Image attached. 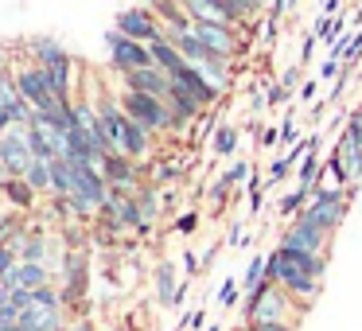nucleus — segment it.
Here are the masks:
<instances>
[{
  "instance_id": "f257e3e1",
  "label": "nucleus",
  "mask_w": 362,
  "mask_h": 331,
  "mask_svg": "<svg viewBox=\"0 0 362 331\" xmlns=\"http://www.w3.org/2000/svg\"><path fill=\"white\" fill-rule=\"evenodd\" d=\"M354 191H358V187H335V183H320L300 214H308L312 222H320V226L331 230V234H339V226H343V219H346V207H351Z\"/></svg>"
},
{
  "instance_id": "f03ea898",
  "label": "nucleus",
  "mask_w": 362,
  "mask_h": 331,
  "mask_svg": "<svg viewBox=\"0 0 362 331\" xmlns=\"http://www.w3.org/2000/svg\"><path fill=\"white\" fill-rule=\"evenodd\" d=\"M117 102H121V110H125L133 121H141L148 133H175V117H172V110H168L164 98L141 94V90H125V86H121Z\"/></svg>"
},
{
  "instance_id": "7ed1b4c3",
  "label": "nucleus",
  "mask_w": 362,
  "mask_h": 331,
  "mask_svg": "<svg viewBox=\"0 0 362 331\" xmlns=\"http://www.w3.org/2000/svg\"><path fill=\"white\" fill-rule=\"evenodd\" d=\"M312 312V304H304V300H296L288 289H281V284H273V289L265 292V296L257 300V308H253V320L257 323H296ZM250 320V323H253Z\"/></svg>"
},
{
  "instance_id": "20e7f679",
  "label": "nucleus",
  "mask_w": 362,
  "mask_h": 331,
  "mask_svg": "<svg viewBox=\"0 0 362 331\" xmlns=\"http://www.w3.org/2000/svg\"><path fill=\"white\" fill-rule=\"evenodd\" d=\"M105 47H110V66H113L117 74L141 71V66H156V63H152L148 43L129 40V35H121L117 28H110V32H105Z\"/></svg>"
},
{
  "instance_id": "39448f33",
  "label": "nucleus",
  "mask_w": 362,
  "mask_h": 331,
  "mask_svg": "<svg viewBox=\"0 0 362 331\" xmlns=\"http://www.w3.org/2000/svg\"><path fill=\"white\" fill-rule=\"evenodd\" d=\"M12 79H16V90L24 94V102L32 105L35 113H47V110H55V105H63L55 94H51V86H47V74H43V66H35V63L12 66Z\"/></svg>"
},
{
  "instance_id": "423d86ee",
  "label": "nucleus",
  "mask_w": 362,
  "mask_h": 331,
  "mask_svg": "<svg viewBox=\"0 0 362 331\" xmlns=\"http://www.w3.org/2000/svg\"><path fill=\"white\" fill-rule=\"evenodd\" d=\"M86 292H90V261L86 250H66L63 253V300L66 308H86Z\"/></svg>"
},
{
  "instance_id": "0eeeda50",
  "label": "nucleus",
  "mask_w": 362,
  "mask_h": 331,
  "mask_svg": "<svg viewBox=\"0 0 362 331\" xmlns=\"http://www.w3.org/2000/svg\"><path fill=\"white\" fill-rule=\"evenodd\" d=\"M331 242H335V234H331L327 226H320V222H312L308 214L288 219V230L281 234V245H292V250H312V253H331Z\"/></svg>"
},
{
  "instance_id": "6e6552de",
  "label": "nucleus",
  "mask_w": 362,
  "mask_h": 331,
  "mask_svg": "<svg viewBox=\"0 0 362 331\" xmlns=\"http://www.w3.org/2000/svg\"><path fill=\"white\" fill-rule=\"evenodd\" d=\"M113 28H117L121 35H129V40H141V43H152L164 35V24L156 20V12L144 4V8H121L117 20H113Z\"/></svg>"
},
{
  "instance_id": "1a4fd4ad",
  "label": "nucleus",
  "mask_w": 362,
  "mask_h": 331,
  "mask_svg": "<svg viewBox=\"0 0 362 331\" xmlns=\"http://www.w3.org/2000/svg\"><path fill=\"white\" fill-rule=\"evenodd\" d=\"M335 152L346 168V187H362V129L346 117V125L339 129V141H335Z\"/></svg>"
},
{
  "instance_id": "9d476101",
  "label": "nucleus",
  "mask_w": 362,
  "mask_h": 331,
  "mask_svg": "<svg viewBox=\"0 0 362 331\" xmlns=\"http://www.w3.org/2000/svg\"><path fill=\"white\" fill-rule=\"evenodd\" d=\"M281 250V245H276ZM276 284L281 289H288L296 300H304V304H315L320 300V292H323V281L320 277H312V273H304L300 265H292L288 257H284V250H281V273H276Z\"/></svg>"
},
{
  "instance_id": "9b49d317",
  "label": "nucleus",
  "mask_w": 362,
  "mask_h": 331,
  "mask_svg": "<svg viewBox=\"0 0 362 331\" xmlns=\"http://www.w3.org/2000/svg\"><path fill=\"white\" fill-rule=\"evenodd\" d=\"M0 160H4L8 175H28V168H32L35 152H32V144H28L24 129H16V125H12L8 133L0 137Z\"/></svg>"
},
{
  "instance_id": "f8f14e48",
  "label": "nucleus",
  "mask_w": 362,
  "mask_h": 331,
  "mask_svg": "<svg viewBox=\"0 0 362 331\" xmlns=\"http://www.w3.org/2000/svg\"><path fill=\"white\" fill-rule=\"evenodd\" d=\"M168 110H172V117H175V133H183L187 125H195L199 117L206 113V105L199 102L195 94H187V90L180 86V82H172V90H168Z\"/></svg>"
},
{
  "instance_id": "ddd939ff",
  "label": "nucleus",
  "mask_w": 362,
  "mask_h": 331,
  "mask_svg": "<svg viewBox=\"0 0 362 331\" xmlns=\"http://www.w3.org/2000/svg\"><path fill=\"white\" fill-rule=\"evenodd\" d=\"M98 168H102L105 183H125V187H141V183H144V175H141V160L125 156V152H105Z\"/></svg>"
},
{
  "instance_id": "4468645a",
  "label": "nucleus",
  "mask_w": 362,
  "mask_h": 331,
  "mask_svg": "<svg viewBox=\"0 0 362 331\" xmlns=\"http://www.w3.org/2000/svg\"><path fill=\"white\" fill-rule=\"evenodd\" d=\"M121 86H125V90H141V94L168 98V90H172V74L160 71V66H141V71L121 74Z\"/></svg>"
},
{
  "instance_id": "2eb2a0df",
  "label": "nucleus",
  "mask_w": 362,
  "mask_h": 331,
  "mask_svg": "<svg viewBox=\"0 0 362 331\" xmlns=\"http://www.w3.org/2000/svg\"><path fill=\"white\" fill-rule=\"evenodd\" d=\"M172 82H180L183 90H187V94H195L199 102L206 105V110H214V105L222 102V90H214L211 82H206V74L199 71L195 63H187V66H180V71L172 74Z\"/></svg>"
},
{
  "instance_id": "dca6fc26",
  "label": "nucleus",
  "mask_w": 362,
  "mask_h": 331,
  "mask_svg": "<svg viewBox=\"0 0 362 331\" xmlns=\"http://www.w3.org/2000/svg\"><path fill=\"white\" fill-rule=\"evenodd\" d=\"M148 8L156 12V20L164 24V32H191L195 20H191L187 4L183 0H148Z\"/></svg>"
},
{
  "instance_id": "f3484780",
  "label": "nucleus",
  "mask_w": 362,
  "mask_h": 331,
  "mask_svg": "<svg viewBox=\"0 0 362 331\" xmlns=\"http://www.w3.org/2000/svg\"><path fill=\"white\" fill-rule=\"evenodd\" d=\"M8 289H40V284H51V265L43 261H20L8 277H4Z\"/></svg>"
},
{
  "instance_id": "a211bd4d",
  "label": "nucleus",
  "mask_w": 362,
  "mask_h": 331,
  "mask_svg": "<svg viewBox=\"0 0 362 331\" xmlns=\"http://www.w3.org/2000/svg\"><path fill=\"white\" fill-rule=\"evenodd\" d=\"M152 289H156V304L175 308V296H180V277H175V265L168 257L152 269Z\"/></svg>"
},
{
  "instance_id": "6ab92c4d",
  "label": "nucleus",
  "mask_w": 362,
  "mask_h": 331,
  "mask_svg": "<svg viewBox=\"0 0 362 331\" xmlns=\"http://www.w3.org/2000/svg\"><path fill=\"white\" fill-rule=\"evenodd\" d=\"M191 12V20H211V24H230V28H242V20L222 4V0H183Z\"/></svg>"
},
{
  "instance_id": "aec40b11",
  "label": "nucleus",
  "mask_w": 362,
  "mask_h": 331,
  "mask_svg": "<svg viewBox=\"0 0 362 331\" xmlns=\"http://www.w3.org/2000/svg\"><path fill=\"white\" fill-rule=\"evenodd\" d=\"M43 74H47V86H51V94H55L59 102H74V59H63V63H55V66H43Z\"/></svg>"
},
{
  "instance_id": "412c9836",
  "label": "nucleus",
  "mask_w": 362,
  "mask_h": 331,
  "mask_svg": "<svg viewBox=\"0 0 362 331\" xmlns=\"http://www.w3.org/2000/svg\"><path fill=\"white\" fill-rule=\"evenodd\" d=\"M28 55H32L35 66H55L63 59H71V51L59 40H51V35H35V40H28Z\"/></svg>"
},
{
  "instance_id": "4be33fe9",
  "label": "nucleus",
  "mask_w": 362,
  "mask_h": 331,
  "mask_svg": "<svg viewBox=\"0 0 362 331\" xmlns=\"http://www.w3.org/2000/svg\"><path fill=\"white\" fill-rule=\"evenodd\" d=\"M0 191H4V199H8V207H16V211H32L35 207V187L24 180V175H8V180L0 183Z\"/></svg>"
},
{
  "instance_id": "5701e85b",
  "label": "nucleus",
  "mask_w": 362,
  "mask_h": 331,
  "mask_svg": "<svg viewBox=\"0 0 362 331\" xmlns=\"http://www.w3.org/2000/svg\"><path fill=\"white\" fill-rule=\"evenodd\" d=\"M281 245V242H276ZM284 250V257L292 261V265H300L304 273H312V277H327V265H331V253H312V250H292V245H281Z\"/></svg>"
},
{
  "instance_id": "b1692460",
  "label": "nucleus",
  "mask_w": 362,
  "mask_h": 331,
  "mask_svg": "<svg viewBox=\"0 0 362 331\" xmlns=\"http://www.w3.org/2000/svg\"><path fill=\"white\" fill-rule=\"evenodd\" d=\"M148 51H152V63L160 66V71H168V74H175L180 66H187V59L180 55V47H175L168 35H160V40H152L148 43Z\"/></svg>"
},
{
  "instance_id": "393cba45",
  "label": "nucleus",
  "mask_w": 362,
  "mask_h": 331,
  "mask_svg": "<svg viewBox=\"0 0 362 331\" xmlns=\"http://www.w3.org/2000/svg\"><path fill=\"white\" fill-rule=\"evenodd\" d=\"M71 191H74L71 160L55 156V160H51V199H71Z\"/></svg>"
},
{
  "instance_id": "a878e982",
  "label": "nucleus",
  "mask_w": 362,
  "mask_h": 331,
  "mask_svg": "<svg viewBox=\"0 0 362 331\" xmlns=\"http://www.w3.org/2000/svg\"><path fill=\"white\" fill-rule=\"evenodd\" d=\"M24 137H28V144H32L35 160H55V144H51V133L43 129L40 117H32V125L24 129Z\"/></svg>"
},
{
  "instance_id": "bb28decb",
  "label": "nucleus",
  "mask_w": 362,
  "mask_h": 331,
  "mask_svg": "<svg viewBox=\"0 0 362 331\" xmlns=\"http://www.w3.org/2000/svg\"><path fill=\"white\" fill-rule=\"evenodd\" d=\"M312 32L320 35V43H327V47H335V43L346 35V16H343V12H339V16H315Z\"/></svg>"
},
{
  "instance_id": "cd10ccee",
  "label": "nucleus",
  "mask_w": 362,
  "mask_h": 331,
  "mask_svg": "<svg viewBox=\"0 0 362 331\" xmlns=\"http://www.w3.org/2000/svg\"><path fill=\"white\" fill-rule=\"evenodd\" d=\"M136 207H141V214H144L148 222L160 219V211H164V199H160V187H156V183H141V187H136Z\"/></svg>"
},
{
  "instance_id": "c85d7f7f",
  "label": "nucleus",
  "mask_w": 362,
  "mask_h": 331,
  "mask_svg": "<svg viewBox=\"0 0 362 331\" xmlns=\"http://www.w3.org/2000/svg\"><path fill=\"white\" fill-rule=\"evenodd\" d=\"M211 152H214V160L234 156V152H238V129L218 121V129H214V137H211Z\"/></svg>"
},
{
  "instance_id": "c756f323",
  "label": "nucleus",
  "mask_w": 362,
  "mask_h": 331,
  "mask_svg": "<svg viewBox=\"0 0 362 331\" xmlns=\"http://www.w3.org/2000/svg\"><path fill=\"white\" fill-rule=\"evenodd\" d=\"M183 172H187V168L180 164V160H156V168H152V183H156V187H175V183L183 180Z\"/></svg>"
},
{
  "instance_id": "7c9ffc66",
  "label": "nucleus",
  "mask_w": 362,
  "mask_h": 331,
  "mask_svg": "<svg viewBox=\"0 0 362 331\" xmlns=\"http://www.w3.org/2000/svg\"><path fill=\"white\" fill-rule=\"evenodd\" d=\"M24 180L35 187V195H51V160H32Z\"/></svg>"
},
{
  "instance_id": "2f4dec72",
  "label": "nucleus",
  "mask_w": 362,
  "mask_h": 331,
  "mask_svg": "<svg viewBox=\"0 0 362 331\" xmlns=\"http://www.w3.org/2000/svg\"><path fill=\"white\" fill-rule=\"evenodd\" d=\"M230 191H238V187H234V183L226 180V172H222L218 180L211 183V191H206V199H211L214 214H222V207H230V199H234V195H230Z\"/></svg>"
},
{
  "instance_id": "473e14b6",
  "label": "nucleus",
  "mask_w": 362,
  "mask_h": 331,
  "mask_svg": "<svg viewBox=\"0 0 362 331\" xmlns=\"http://www.w3.org/2000/svg\"><path fill=\"white\" fill-rule=\"evenodd\" d=\"M308 199H312V191H288V195H281V203H276V211L284 214V219H296L300 211L308 207Z\"/></svg>"
},
{
  "instance_id": "72a5a7b5",
  "label": "nucleus",
  "mask_w": 362,
  "mask_h": 331,
  "mask_svg": "<svg viewBox=\"0 0 362 331\" xmlns=\"http://www.w3.org/2000/svg\"><path fill=\"white\" fill-rule=\"evenodd\" d=\"M238 300H242V281H238V277H226V281L218 284V292H214V304H218V308H234Z\"/></svg>"
},
{
  "instance_id": "f704fd0d",
  "label": "nucleus",
  "mask_w": 362,
  "mask_h": 331,
  "mask_svg": "<svg viewBox=\"0 0 362 331\" xmlns=\"http://www.w3.org/2000/svg\"><path fill=\"white\" fill-rule=\"evenodd\" d=\"M180 269H183V281H195V277L203 273V257H199L195 250H183L180 253Z\"/></svg>"
},
{
  "instance_id": "c9c22d12",
  "label": "nucleus",
  "mask_w": 362,
  "mask_h": 331,
  "mask_svg": "<svg viewBox=\"0 0 362 331\" xmlns=\"http://www.w3.org/2000/svg\"><path fill=\"white\" fill-rule=\"evenodd\" d=\"M250 175H253V160H234V164L226 168V180L234 183V187H242Z\"/></svg>"
},
{
  "instance_id": "e433bc0d",
  "label": "nucleus",
  "mask_w": 362,
  "mask_h": 331,
  "mask_svg": "<svg viewBox=\"0 0 362 331\" xmlns=\"http://www.w3.org/2000/svg\"><path fill=\"white\" fill-rule=\"evenodd\" d=\"M296 141H300V129H296V113L288 110V117L281 121V144H284V152H288V149H292V144H296Z\"/></svg>"
},
{
  "instance_id": "4c0bfd02",
  "label": "nucleus",
  "mask_w": 362,
  "mask_h": 331,
  "mask_svg": "<svg viewBox=\"0 0 362 331\" xmlns=\"http://www.w3.org/2000/svg\"><path fill=\"white\" fill-rule=\"evenodd\" d=\"M288 172H292V164H288L284 156H276L273 164H269V172H265V187H276V183H281Z\"/></svg>"
},
{
  "instance_id": "58836bf2",
  "label": "nucleus",
  "mask_w": 362,
  "mask_h": 331,
  "mask_svg": "<svg viewBox=\"0 0 362 331\" xmlns=\"http://www.w3.org/2000/svg\"><path fill=\"white\" fill-rule=\"evenodd\" d=\"M175 234H180V238H191V234H195V230H199V211H183L180 214V219H175Z\"/></svg>"
},
{
  "instance_id": "ea45409f",
  "label": "nucleus",
  "mask_w": 362,
  "mask_h": 331,
  "mask_svg": "<svg viewBox=\"0 0 362 331\" xmlns=\"http://www.w3.org/2000/svg\"><path fill=\"white\" fill-rule=\"evenodd\" d=\"M265 98H269V110H281L284 102H292V94L281 86V82H265Z\"/></svg>"
},
{
  "instance_id": "a19ab883",
  "label": "nucleus",
  "mask_w": 362,
  "mask_h": 331,
  "mask_svg": "<svg viewBox=\"0 0 362 331\" xmlns=\"http://www.w3.org/2000/svg\"><path fill=\"white\" fill-rule=\"evenodd\" d=\"M276 82H281V86L288 90V94H296V90L304 86V66H300V63H296V66H288V71H284Z\"/></svg>"
},
{
  "instance_id": "79ce46f5",
  "label": "nucleus",
  "mask_w": 362,
  "mask_h": 331,
  "mask_svg": "<svg viewBox=\"0 0 362 331\" xmlns=\"http://www.w3.org/2000/svg\"><path fill=\"white\" fill-rule=\"evenodd\" d=\"M16 265H20V253L12 250V245H0V281H4Z\"/></svg>"
},
{
  "instance_id": "37998d69",
  "label": "nucleus",
  "mask_w": 362,
  "mask_h": 331,
  "mask_svg": "<svg viewBox=\"0 0 362 331\" xmlns=\"http://www.w3.org/2000/svg\"><path fill=\"white\" fill-rule=\"evenodd\" d=\"M339 71H343V59L327 55V63L320 66V82H335V79H339Z\"/></svg>"
},
{
  "instance_id": "c03bdc74",
  "label": "nucleus",
  "mask_w": 362,
  "mask_h": 331,
  "mask_svg": "<svg viewBox=\"0 0 362 331\" xmlns=\"http://www.w3.org/2000/svg\"><path fill=\"white\" fill-rule=\"evenodd\" d=\"M203 323H206V312L203 308H195V312H187L180 320V327H191V331H203Z\"/></svg>"
},
{
  "instance_id": "a18cd8bd",
  "label": "nucleus",
  "mask_w": 362,
  "mask_h": 331,
  "mask_svg": "<svg viewBox=\"0 0 362 331\" xmlns=\"http://www.w3.org/2000/svg\"><path fill=\"white\" fill-rule=\"evenodd\" d=\"M315 40H320L315 32H308V35H304V43H300V66L312 63V55H315Z\"/></svg>"
},
{
  "instance_id": "49530a36",
  "label": "nucleus",
  "mask_w": 362,
  "mask_h": 331,
  "mask_svg": "<svg viewBox=\"0 0 362 331\" xmlns=\"http://www.w3.org/2000/svg\"><path fill=\"white\" fill-rule=\"evenodd\" d=\"M242 327L245 331H296V323H257L253 320V323H242Z\"/></svg>"
},
{
  "instance_id": "de8ad7c7",
  "label": "nucleus",
  "mask_w": 362,
  "mask_h": 331,
  "mask_svg": "<svg viewBox=\"0 0 362 331\" xmlns=\"http://www.w3.org/2000/svg\"><path fill=\"white\" fill-rule=\"evenodd\" d=\"M281 144V125L276 129H261V149H276Z\"/></svg>"
},
{
  "instance_id": "09e8293b",
  "label": "nucleus",
  "mask_w": 362,
  "mask_h": 331,
  "mask_svg": "<svg viewBox=\"0 0 362 331\" xmlns=\"http://www.w3.org/2000/svg\"><path fill=\"white\" fill-rule=\"evenodd\" d=\"M245 238H250V234H245V222H234V226H230V234H226V245H242Z\"/></svg>"
},
{
  "instance_id": "8fccbe9b",
  "label": "nucleus",
  "mask_w": 362,
  "mask_h": 331,
  "mask_svg": "<svg viewBox=\"0 0 362 331\" xmlns=\"http://www.w3.org/2000/svg\"><path fill=\"white\" fill-rule=\"evenodd\" d=\"M346 0H320V16H339Z\"/></svg>"
},
{
  "instance_id": "3c124183",
  "label": "nucleus",
  "mask_w": 362,
  "mask_h": 331,
  "mask_svg": "<svg viewBox=\"0 0 362 331\" xmlns=\"http://www.w3.org/2000/svg\"><path fill=\"white\" fill-rule=\"evenodd\" d=\"M315 82H320V79H304V86L296 90V94H300V102H312V98H315Z\"/></svg>"
},
{
  "instance_id": "603ef678",
  "label": "nucleus",
  "mask_w": 362,
  "mask_h": 331,
  "mask_svg": "<svg viewBox=\"0 0 362 331\" xmlns=\"http://www.w3.org/2000/svg\"><path fill=\"white\" fill-rule=\"evenodd\" d=\"M218 250H222V242H214V245H211V250H206V253H203V269H211V265H214V261H218Z\"/></svg>"
},
{
  "instance_id": "864d4df0",
  "label": "nucleus",
  "mask_w": 362,
  "mask_h": 331,
  "mask_svg": "<svg viewBox=\"0 0 362 331\" xmlns=\"http://www.w3.org/2000/svg\"><path fill=\"white\" fill-rule=\"evenodd\" d=\"M8 129H12V117H8V105L0 102V137L8 133Z\"/></svg>"
},
{
  "instance_id": "5fc2aeb1",
  "label": "nucleus",
  "mask_w": 362,
  "mask_h": 331,
  "mask_svg": "<svg viewBox=\"0 0 362 331\" xmlns=\"http://www.w3.org/2000/svg\"><path fill=\"white\" fill-rule=\"evenodd\" d=\"M12 79V66H8V59H4V51H0V86Z\"/></svg>"
},
{
  "instance_id": "6e6d98bb",
  "label": "nucleus",
  "mask_w": 362,
  "mask_h": 331,
  "mask_svg": "<svg viewBox=\"0 0 362 331\" xmlns=\"http://www.w3.org/2000/svg\"><path fill=\"white\" fill-rule=\"evenodd\" d=\"M71 331H98V327H94V320H74Z\"/></svg>"
},
{
  "instance_id": "4d7b16f0",
  "label": "nucleus",
  "mask_w": 362,
  "mask_h": 331,
  "mask_svg": "<svg viewBox=\"0 0 362 331\" xmlns=\"http://www.w3.org/2000/svg\"><path fill=\"white\" fill-rule=\"evenodd\" d=\"M351 121H354V125L362 129V105H358V110H351Z\"/></svg>"
},
{
  "instance_id": "13d9d810",
  "label": "nucleus",
  "mask_w": 362,
  "mask_h": 331,
  "mask_svg": "<svg viewBox=\"0 0 362 331\" xmlns=\"http://www.w3.org/2000/svg\"><path fill=\"white\" fill-rule=\"evenodd\" d=\"M8 180V168H4V160H0V183Z\"/></svg>"
},
{
  "instance_id": "bf43d9fd",
  "label": "nucleus",
  "mask_w": 362,
  "mask_h": 331,
  "mask_svg": "<svg viewBox=\"0 0 362 331\" xmlns=\"http://www.w3.org/2000/svg\"><path fill=\"white\" fill-rule=\"evenodd\" d=\"M0 331H20V327H0Z\"/></svg>"
},
{
  "instance_id": "052dcab7",
  "label": "nucleus",
  "mask_w": 362,
  "mask_h": 331,
  "mask_svg": "<svg viewBox=\"0 0 362 331\" xmlns=\"http://www.w3.org/2000/svg\"><path fill=\"white\" fill-rule=\"evenodd\" d=\"M234 331H245V327H242V323H238V327H234Z\"/></svg>"
},
{
  "instance_id": "680f3d73",
  "label": "nucleus",
  "mask_w": 362,
  "mask_h": 331,
  "mask_svg": "<svg viewBox=\"0 0 362 331\" xmlns=\"http://www.w3.org/2000/svg\"><path fill=\"white\" fill-rule=\"evenodd\" d=\"M20 331H35V327H20Z\"/></svg>"
}]
</instances>
